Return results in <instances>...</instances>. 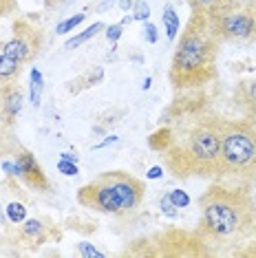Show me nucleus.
<instances>
[{
	"label": "nucleus",
	"mask_w": 256,
	"mask_h": 258,
	"mask_svg": "<svg viewBox=\"0 0 256 258\" xmlns=\"http://www.w3.org/2000/svg\"><path fill=\"white\" fill-rule=\"evenodd\" d=\"M126 256H212L210 249L203 245L197 232H164L150 238L135 240L131 249L124 251Z\"/></svg>",
	"instance_id": "nucleus-6"
},
{
	"label": "nucleus",
	"mask_w": 256,
	"mask_h": 258,
	"mask_svg": "<svg viewBox=\"0 0 256 258\" xmlns=\"http://www.w3.org/2000/svg\"><path fill=\"white\" fill-rule=\"evenodd\" d=\"M232 256H236V258H256V236L249 240L243 249H236Z\"/></svg>",
	"instance_id": "nucleus-24"
},
{
	"label": "nucleus",
	"mask_w": 256,
	"mask_h": 258,
	"mask_svg": "<svg viewBox=\"0 0 256 258\" xmlns=\"http://www.w3.org/2000/svg\"><path fill=\"white\" fill-rule=\"evenodd\" d=\"M16 9H18V0H0V18L16 14Z\"/></svg>",
	"instance_id": "nucleus-25"
},
{
	"label": "nucleus",
	"mask_w": 256,
	"mask_h": 258,
	"mask_svg": "<svg viewBox=\"0 0 256 258\" xmlns=\"http://www.w3.org/2000/svg\"><path fill=\"white\" fill-rule=\"evenodd\" d=\"M161 20H164V29H166V36L174 40L179 33V27H181V20H179L177 11H174L172 5H166L164 7V14H161Z\"/></svg>",
	"instance_id": "nucleus-15"
},
{
	"label": "nucleus",
	"mask_w": 256,
	"mask_h": 258,
	"mask_svg": "<svg viewBox=\"0 0 256 258\" xmlns=\"http://www.w3.org/2000/svg\"><path fill=\"white\" fill-rule=\"evenodd\" d=\"M243 11H247L256 22V0H245V3H243Z\"/></svg>",
	"instance_id": "nucleus-30"
},
{
	"label": "nucleus",
	"mask_w": 256,
	"mask_h": 258,
	"mask_svg": "<svg viewBox=\"0 0 256 258\" xmlns=\"http://www.w3.org/2000/svg\"><path fill=\"white\" fill-rule=\"evenodd\" d=\"M20 73H22V62H18L16 57L7 55L3 49H0V86L18 82Z\"/></svg>",
	"instance_id": "nucleus-14"
},
{
	"label": "nucleus",
	"mask_w": 256,
	"mask_h": 258,
	"mask_svg": "<svg viewBox=\"0 0 256 258\" xmlns=\"http://www.w3.org/2000/svg\"><path fill=\"white\" fill-rule=\"evenodd\" d=\"M5 212H7V219L11 223H22L27 219V208L22 203H9L7 208H5Z\"/></svg>",
	"instance_id": "nucleus-19"
},
{
	"label": "nucleus",
	"mask_w": 256,
	"mask_h": 258,
	"mask_svg": "<svg viewBox=\"0 0 256 258\" xmlns=\"http://www.w3.org/2000/svg\"><path fill=\"white\" fill-rule=\"evenodd\" d=\"M102 29H106V25H104V22H95V25H91L89 29H84L82 33H78V36H75V38L67 40V44H64V49H78V46H80V44H84L86 40L95 38V33H97V31H102Z\"/></svg>",
	"instance_id": "nucleus-18"
},
{
	"label": "nucleus",
	"mask_w": 256,
	"mask_h": 258,
	"mask_svg": "<svg viewBox=\"0 0 256 258\" xmlns=\"http://www.w3.org/2000/svg\"><path fill=\"white\" fill-rule=\"evenodd\" d=\"M29 89H31V104L38 108L40 99H42V89H44L42 73L38 69H31V73H29Z\"/></svg>",
	"instance_id": "nucleus-17"
},
{
	"label": "nucleus",
	"mask_w": 256,
	"mask_h": 258,
	"mask_svg": "<svg viewBox=\"0 0 256 258\" xmlns=\"http://www.w3.org/2000/svg\"><path fill=\"white\" fill-rule=\"evenodd\" d=\"M62 3H64V0H44V7L46 9H55V7H60Z\"/></svg>",
	"instance_id": "nucleus-33"
},
{
	"label": "nucleus",
	"mask_w": 256,
	"mask_h": 258,
	"mask_svg": "<svg viewBox=\"0 0 256 258\" xmlns=\"http://www.w3.org/2000/svg\"><path fill=\"white\" fill-rule=\"evenodd\" d=\"M150 18V7L144 0H137L135 7H133V20H142V22H148Z\"/></svg>",
	"instance_id": "nucleus-21"
},
{
	"label": "nucleus",
	"mask_w": 256,
	"mask_h": 258,
	"mask_svg": "<svg viewBox=\"0 0 256 258\" xmlns=\"http://www.w3.org/2000/svg\"><path fill=\"white\" fill-rule=\"evenodd\" d=\"M78 251H80V256H82V258H93V256H95V258H104V256H106L104 251H100L97 247H93V245L86 243V240L78 245Z\"/></svg>",
	"instance_id": "nucleus-23"
},
{
	"label": "nucleus",
	"mask_w": 256,
	"mask_h": 258,
	"mask_svg": "<svg viewBox=\"0 0 256 258\" xmlns=\"http://www.w3.org/2000/svg\"><path fill=\"white\" fill-rule=\"evenodd\" d=\"M22 102H25V97H22L18 82L0 86V117L7 126L16 124L18 115L22 113Z\"/></svg>",
	"instance_id": "nucleus-11"
},
{
	"label": "nucleus",
	"mask_w": 256,
	"mask_h": 258,
	"mask_svg": "<svg viewBox=\"0 0 256 258\" xmlns=\"http://www.w3.org/2000/svg\"><path fill=\"white\" fill-rule=\"evenodd\" d=\"M161 174H164V168H161V166H155V168H150L148 179H159Z\"/></svg>",
	"instance_id": "nucleus-31"
},
{
	"label": "nucleus",
	"mask_w": 256,
	"mask_h": 258,
	"mask_svg": "<svg viewBox=\"0 0 256 258\" xmlns=\"http://www.w3.org/2000/svg\"><path fill=\"white\" fill-rule=\"evenodd\" d=\"M20 238L27 240L31 245H42L46 238H49V230L40 219H29L22 223V230H20Z\"/></svg>",
	"instance_id": "nucleus-13"
},
{
	"label": "nucleus",
	"mask_w": 256,
	"mask_h": 258,
	"mask_svg": "<svg viewBox=\"0 0 256 258\" xmlns=\"http://www.w3.org/2000/svg\"><path fill=\"white\" fill-rule=\"evenodd\" d=\"M62 159H64V161H75V163H78V155L73 157L71 152H62Z\"/></svg>",
	"instance_id": "nucleus-35"
},
{
	"label": "nucleus",
	"mask_w": 256,
	"mask_h": 258,
	"mask_svg": "<svg viewBox=\"0 0 256 258\" xmlns=\"http://www.w3.org/2000/svg\"><path fill=\"white\" fill-rule=\"evenodd\" d=\"M144 38H146V42H150V44L157 42V27L153 22H146V25H144Z\"/></svg>",
	"instance_id": "nucleus-28"
},
{
	"label": "nucleus",
	"mask_w": 256,
	"mask_h": 258,
	"mask_svg": "<svg viewBox=\"0 0 256 258\" xmlns=\"http://www.w3.org/2000/svg\"><path fill=\"white\" fill-rule=\"evenodd\" d=\"M232 102L247 124L256 126V78L241 80L232 93Z\"/></svg>",
	"instance_id": "nucleus-10"
},
{
	"label": "nucleus",
	"mask_w": 256,
	"mask_h": 258,
	"mask_svg": "<svg viewBox=\"0 0 256 258\" xmlns=\"http://www.w3.org/2000/svg\"><path fill=\"white\" fill-rule=\"evenodd\" d=\"M113 3H115V0H104L100 7H97V11H106V9H110V7H113Z\"/></svg>",
	"instance_id": "nucleus-34"
},
{
	"label": "nucleus",
	"mask_w": 256,
	"mask_h": 258,
	"mask_svg": "<svg viewBox=\"0 0 256 258\" xmlns=\"http://www.w3.org/2000/svg\"><path fill=\"white\" fill-rule=\"evenodd\" d=\"M131 22H133V16H126V18H124V20H121V22H119V25H121V27H126V25H131Z\"/></svg>",
	"instance_id": "nucleus-36"
},
{
	"label": "nucleus",
	"mask_w": 256,
	"mask_h": 258,
	"mask_svg": "<svg viewBox=\"0 0 256 258\" xmlns=\"http://www.w3.org/2000/svg\"><path fill=\"white\" fill-rule=\"evenodd\" d=\"M190 9L203 14L208 20H219L228 14L243 9V0H188Z\"/></svg>",
	"instance_id": "nucleus-12"
},
{
	"label": "nucleus",
	"mask_w": 256,
	"mask_h": 258,
	"mask_svg": "<svg viewBox=\"0 0 256 258\" xmlns=\"http://www.w3.org/2000/svg\"><path fill=\"white\" fill-rule=\"evenodd\" d=\"M0 212H3V205H0Z\"/></svg>",
	"instance_id": "nucleus-37"
},
{
	"label": "nucleus",
	"mask_w": 256,
	"mask_h": 258,
	"mask_svg": "<svg viewBox=\"0 0 256 258\" xmlns=\"http://www.w3.org/2000/svg\"><path fill=\"white\" fill-rule=\"evenodd\" d=\"M195 232L210 254H234L256 236V199L245 185L212 183L199 197Z\"/></svg>",
	"instance_id": "nucleus-2"
},
{
	"label": "nucleus",
	"mask_w": 256,
	"mask_h": 258,
	"mask_svg": "<svg viewBox=\"0 0 256 258\" xmlns=\"http://www.w3.org/2000/svg\"><path fill=\"white\" fill-rule=\"evenodd\" d=\"M212 31L217 33L221 42L228 40H247V42H256V22L247 11L238 9L234 14H228L219 20H210Z\"/></svg>",
	"instance_id": "nucleus-8"
},
{
	"label": "nucleus",
	"mask_w": 256,
	"mask_h": 258,
	"mask_svg": "<svg viewBox=\"0 0 256 258\" xmlns=\"http://www.w3.org/2000/svg\"><path fill=\"white\" fill-rule=\"evenodd\" d=\"M102 80H104V69H102V67H93L89 73L80 75L78 80H71L69 84H80V86H78V93H80L82 89H91V86H97Z\"/></svg>",
	"instance_id": "nucleus-16"
},
{
	"label": "nucleus",
	"mask_w": 256,
	"mask_h": 258,
	"mask_svg": "<svg viewBox=\"0 0 256 258\" xmlns=\"http://www.w3.org/2000/svg\"><path fill=\"white\" fill-rule=\"evenodd\" d=\"M0 49L7 55L16 57L18 62L29 64L42 53L44 33L38 25H33V22H29L25 18H18L11 25V38L0 42Z\"/></svg>",
	"instance_id": "nucleus-7"
},
{
	"label": "nucleus",
	"mask_w": 256,
	"mask_h": 258,
	"mask_svg": "<svg viewBox=\"0 0 256 258\" xmlns=\"http://www.w3.org/2000/svg\"><path fill=\"white\" fill-rule=\"evenodd\" d=\"M221 40L212 31L210 20L203 14L192 11L177 42L170 64V84L177 91L201 89L219 78Z\"/></svg>",
	"instance_id": "nucleus-3"
},
{
	"label": "nucleus",
	"mask_w": 256,
	"mask_h": 258,
	"mask_svg": "<svg viewBox=\"0 0 256 258\" xmlns=\"http://www.w3.org/2000/svg\"><path fill=\"white\" fill-rule=\"evenodd\" d=\"M16 166H18V179H22L29 187L40 192L49 190V179H46L42 166L36 161V157L29 150H20L16 155Z\"/></svg>",
	"instance_id": "nucleus-9"
},
{
	"label": "nucleus",
	"mask_w": 256,
	"mask_h": 258,
	"mask_svg": "<svg viewBox=\"0 0 256 258\" xmlns=\"http://www.w3.org/2000/svg\"><path fill=\"white\" fill-rule=\"evenodd\" d=\"M168 199L172 201L174 208H188V205H190V197L185 195L183 190H172V192H168Z\"/></svg>",
	"instance_id": "nucleus-22"
},
{
	"label": "nucleus",
	"mask_w": 256,
	"mask_h": 258,
	"mask_svg": "<svg viewBox=\"0 0 256 258\" xmlns=\"http://www.w3.org/2000/svg\"><path fill=\"white\" fill-rule=\"evenodd\" d=\"M133 7H135V3H133V0H119V9L121 11H131Z\"/></svg>",
	"instance_id": "nucleus-32"
},
{
	"label": "nucleus",
	"mask_w": 256,
	"mask_h": 258,
	"mask_svg": "<svg viewBox=\"0 0 256 258\" xmlns=\"http://www.w3.org/2000/svg\"><path fill=\"white\" fill-rule=\"evenodd\" d=\"M121 33H124V27H121V25H110V27H106V40H108V42H113V44L121 38Z\"/></svg>",
	"instance_id": "nucleus-27"
},
{
	"label": "nucleus",
	"mask_w": 256,
	"mask_h": 258,
	"mask_svg": "<svg viewBox=\"0 0 256 258\" xmlns=\"http://www.w3.org/2000/svg\"><path fill=\"white\" fill-rule=\"evenodd\" d=\"M146 183L126 170H108L78 190V203L100 214L124 216L142 205Z\"/></svg>",
	"instance_id": "nucleus-4"
},
{
	"label": "nucleus",
	"mask_w": 256,
	"mask_h": 258,
	"mask_svg": "<svg viewBox=\"0 0 256 258\" xmlns=\"http://www.w3.org/2000/svg\"><path fill=\"white\" fill-rule=\"evenodd\" d=\"M219 177L238 185L256 179V126L245 119H221Z\"/></svg>",
	"instance_id": "nucleus-5"
},
{
	"label": "nucleus",
	"mask_w": 256,
	"mask_h": 258,
	"mask_svg": "<svg viewBox=\"0 0 256 258\" xmlns=\"http://www.w3.org/2000/svg\"><path fill=\"white\" fill-rule=\"evenodd\" d=\"M57 170H60L62 174H67V177H75V174H78V163L60 159V161H57Z\"/></svg>",
	"instance_id": "nucleus-26"
},
{
	"label": "nucleus",
	"mask_w": 256,
	"mask_h": 258,
	"mask_svg": "<svg viewBox=\"0 0 256 258\" xmlns=\"http://www.w3.org/2000/svg\"><path fill=\"white\" fill-rule=\"evenodd\" d=\"M161 212H166L168 216H177V210H174V205L170 199H168V195H164V199H161Z\"/></svg>",
	"instance_id": "nucleus-29"
},
{
	"label": "nucleus",
	"mask_w": 256,
	"mask_h": 258,
	"mask_svg": "<svg viewBox=\"0 0 256 258\" xmlns=\"http://www.w3.org/2000/svg\"><path fill=\"white\" fill-rule=\"evenodd\" d=\"M84 18H86V11H80V14H78V16H71V18L62 20V22H60V25H57V27H55V31H57V33H60V36H62V33H69V31H73V29H75V27H78V25H80V22H82Z\"/></svg>",
	"instance_id": "nucleus-20"
},
{
	"label": "nucleus",
	"mask_w": 256,
	"mask_h": 258,
	"mask_svg": "<svg viewBox=\"0 0 256 258\" xmlns=\"http://www.w3.org/2000/svg\"><path fill=\"white\" fill-rule=\"evenodd\" d=\"M221 119L212 113H179L172 124L148 137L150 150L161 152L174 179L219 177Z\"/></svg>",
	"instance_id": "nucleus-1"
}]
</instances>
